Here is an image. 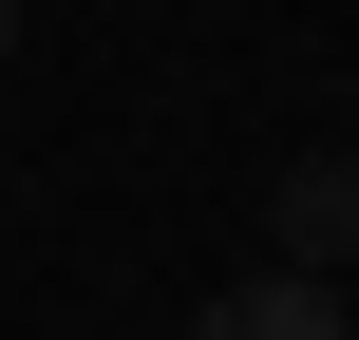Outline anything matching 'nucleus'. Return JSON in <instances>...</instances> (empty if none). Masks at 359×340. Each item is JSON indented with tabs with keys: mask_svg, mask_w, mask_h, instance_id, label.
<instances>
[{
	"mask_svg": "<svg viewBox=\"0 0 359 340\" xmlns=\"http://www.w3.org/2000/svg\"><path fill=\"white\" fill-rule=\"evenodd\" d=\"M265 246L341 284V246H359V151H284V189H265Z\"/></svg>",
	"mask_w": 359,
	"mask_h": 340,
	"instance_id": "f257e3e1",
	"label": "nucleus"
},
{
	"mask_svg": "<svg viewBox=\"0 0 359 340\" xmlns=\"http://www.w3.org/2000/svg\"><path fill=\"white\" fill-rule=\"evenodd\" d=\"M0 57H19V0H0Z\"/></svg>",
	"mask_w": 359,
	"mask_h": 340,
	"instance_id": "7ed1b4c3",
	"label": "nucleus"
},
{
	"mask_svg": "<svg viewBox=\"0 0 359 340\" xmlns=\"http://www.w3.org/2000/svg\"><path fill=\"white\" fill-rule=\"evenodd\" d=\"M189 340H359V303L322 284V265H265V284H227Z\"/></svg>",
	"mask_w": 359,
	"mask_h": 340,
	"instance_id": "f03ea898",
	"label": "nucleus"
}]
</instances>
